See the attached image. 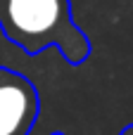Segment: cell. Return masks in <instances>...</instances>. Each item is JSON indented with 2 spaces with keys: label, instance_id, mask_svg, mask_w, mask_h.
I'll use <instances>...</instances> for the list:
<instances>
[{
  "label": "cell",
  "instance_id": "3957f363",
  "mask_svg": "<svg viewBox=\"0 0 133 135\" xmlns=\"http://www.w3.org/2000/svg\"><path fill=\"white\" fill-rule=\"evenodd\" d=\"M119 135H133V123H129V126H124Z\"/></svg>",
  "mask_w": 133,
  "mask_h": 135
},
{
  "label": "cell",
  "instance_id": "277c9868",
  "mask_svg": "<svg viewBox=\"0 0 133 135\" xmlns=\"http://www.w3.org/2000/svg\"><path fill=\"white\" fill-rule=\"evenodd\" d=\"M48 135H67V133H62V131H52V133H48Z\"/></svg>",
  "mask_w": 133,
  "mask_h": 135
},
{
  "label": "cell",
  "instance_id": "6da1fadb",
  "mask_svg": "<svg viewBox=\"0 0 133 135\" xmlns=\"http://www.w3.org/2000/svg\"><path fill=\"white\" fill-rule=\"evenodd\" d=\"M0 31L26 55L57 47L69 66L90 57V40L74 21L71 0H0Z\"/></svg>",
  "mask_w": 133,
  "mask_h": 135
},
{
  "label": "cell",
  "instance_id": "7a4b0ae2",
  "mask_svg": "<svg viewBox=\"0 0 133 135\" xmlns=\"http://www.w3.org/2000/svg\"><path fill=\"white\" fill-rule=\"evenodd\" d=\"M40 116V95L21 71L0 66V135H29Z\"/></svg>",
  "mask_w": 133,
  "mask_h": 135
}]
</instances>
